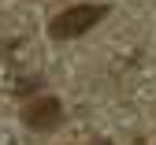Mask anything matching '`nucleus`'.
Returning <instances> with one entry per match:
<instances>
[{"instance_id": "obj_1", "label": "nucleus", "mask_w": 156, "mask_h": 145, "mask_svg": "<svg viewBox=\"0 0 156 145\" xmlns=\"http://www.w3.org/2000/svg\"><path fill=\"white\" fill-rule=\"evenodd\" d=\"M108 15V8L104 4H74V8H67V11H60L48 23V37L52 41H71V37H82L86 30H93L101 19Z\"/></svg>"}, {"instance_id": "obj_2", "label": "nucleus", "mask_w": 156, "mask_h": 145, "mask_svg": "<svg viewBox=\"0 0 156 145\" xmlns=\"http://www.w3.org/2000/svg\"><path fill=\"white\" fill-rule=\"evenodd\" d=\"M60 119H63V104L56 97H37L23 108V123L34 130H52V127H60Z\"/></svg>"}]
</instances>
